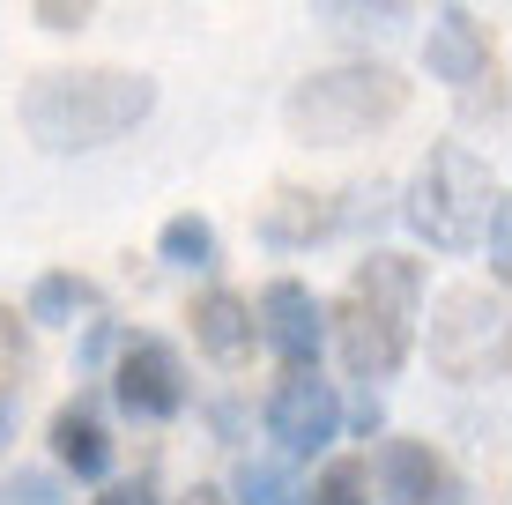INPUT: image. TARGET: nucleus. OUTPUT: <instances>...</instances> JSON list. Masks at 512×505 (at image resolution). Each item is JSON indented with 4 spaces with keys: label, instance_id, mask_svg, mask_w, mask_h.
I'll use <instances>...</instances> for the list:
<instances>
[{
    "label": "nucleus",
    "instance_id": "a211bd4d",
    "mask_svg": "<svg viewBox=\"0 0 512 505\" xmlns=\"http://www.w3.org/2000/svg\"><path fill=\"white\" fill-rule=\"evenodd\" d=\"M238 505H305V498H297V483L275 461H245L238 468Z\"/></svg>",
    "mask_w": 512,
    "mask_h": 505
},
{
    "label": "nucleus",
    "instance_id": "1a4fd4ad",
    "mask_svg": "<svg viewBox=\"0 0 512 505\" xmlns=\"http://www.w3.org/2000/svg\"><path fill=\"white\" fill-rule=\"evenodd\" d=\"M372 476H379L386 505H468V483L453 476L423 439H386L379 461H372Z\"/></svg>",
    "mask_w": 512,
    "mask_h": 505
},
{
    "label": "nucleus",
    "instance_id": "412c9836",
    "mask_svg": "<svg viewBox=\"0 0 512 505\" xmlns=\"http://www.w3.org/2000/svg\"><path fill=\"white\" fill-rule=\"evenodd\" d=\"M112 342H119V327L112 320H90V335H82V364H104V357H112Z\"/></svg>",
    "mask_w": 512,
    "mask_h": 505
},
{
    "label": "nucleus",
    "instance_id": "6ab92c4d",
    "mask_svg": "<svg viewBox=\"0 0 512 505\" xmlns=\"http://www.w3.org/2000/svg\"><path fill=\"white\" fill-rule=\"evenodd\" d=\"M0 505H75V491H67L52 468H15L8 491H0Z\"/></svg>",
    "mask_w": 512,
    "mask_h": 505
},
{
    "label": "nucleus",
    "instance_id": "f257e3e1",
    "mask_svg": "<svg viewBox=\"0 0 512 505\" xmlns=\"http://www.w3.org/2000/svg\"><path fill=\"white\" fill-rule=\"evenodd\" d=\"M15 112H23V134L45 156H82L134 134L156 112V82L134 75V67H52L23 90Z\"/></svg>",
    "mask_w": 512,
    "mask_h": 505
},
{
    "label": "nucleus",
    "instance_id": "f8f14e48",
    "mask_svg": "<svg viewBox=\"0 0 512 505\" xmlns=\"http://www.w3.org/2000/svg\"><path fill=\"white\" fill-rule=\"evenodd\" d=\"M193 342H201L216 364H245L253 342H260L253 305H245L238 290H201V298H193Z\"/></svg>",
    "mask_w": 512,
    "mask_h": 505
},
{
    "label": "nucleus",
    "instance_id": "423d86ee",
    "mask_svg": "<svg viewBox=\"0 0 512 505\" xmlns=\"http://www.w3.org/2000/svg\"><path fill=\"white\" fill-rule=\"evenodd\" d=\"M112 402L134 424H171L186 409V364L164 335H127L119 342V372H112Z\"/></svg>",
    "mask_w": 512,
    "mask_h": 505
},
{
    "label": "nucleus",
    "instance_id": "9d476101",
    "mask_svg": "<svg viewBox=\"0 0 512 505\" xmlns=\"http://www.w3.org/2000/svg\"><path fill=\"white\" fill-rule=\"evenodd\" d=\"M423 67H431V82H453V90L483 82L490 75V30L468 8H438L431 30H423Z\"/></svg>",
    "mask_w": 512,
    "mask_h": 505
},
{
    "label": "nucleus",
    "instance_id": "393cba45",
    "mask_svg": "<svg viewBox=\"0 0 512 505\" xmlns=\"http://www.w3.org/2000/svg\"><path fill=\"white\" fill-rule=\"evenodd\" d=\"M186 505H231V498H223L216 483H193V498H186Z\"/></svg>",
    "mask_w": 512,
    "mask_h": 505
},
{
    "label": "nucleus",
    "instance_id": "39448f33",
    "mask_svg": "<svg viewBox=\"0 0 512 505\" xmlns=\"http://www.w3.org/2000/svg\"><path fill=\"white\" fill-rule=\"evenodd\" d=\"M431 357H438V372H453V379H498L505 372V305L483 298V290L438 298Z\"/></svg>",
    "mask_w": 512,
    "mask_h": 505
},
{
    "label": "nucleus",
    "instance_id": "f03ea898",
    "mask_svg": "<svg viewBox=\"0 0 512 505\" xmlns=\"http://www.w3.org/2000/svg\"><path fill=\"white\" fill-rule=\"evenodd\" d=\"M416 320H423V260L409 253H364L349 275L342 305H334L327 335L342 342L349 379H394L416 350Z\"/></svg>",
    "mask_w": 512,
    "mask_h": 505
},
{
    "label": "nucleus",
    "instance_id": "0eeeda50",
    "mask_svg": "<svg viewBox=\"0 0 512 505\" xmlns=\"http://www.w3.org/2000/svg\"><path fill=\"white\" fill-rule=\"evenodd\" d=\"M268 439L282 446V454H327V446L342 439V394H334V379H320V364L275 379V394H268Z\"/></svg>",
    "mask_w": 512,
    "mask_h": 505
},
{
    "label": "nucleus",
    "instance_id": "ddd939ff",
    "mask_svg": "<svg viewBox=\"0 0 512 505\" xmlns=\"http://www.w3.org/2000/svg\"><path fill=\"white\" fill-rule=\"evenodd\" d=\"M52 454H60V468L75 483H104L112 476V431H104V416L90 402H67L52 416Z\"/></svg>",
    "mask_w": 512,
    "mask_h": 505
},
{
    "label": "nucleus",
    "instance_id": "9b49d317",
    "mask_svg": "<svg viewBox=\"0 0 512 505\" xmlns=\"http://www.w3.org/2000/svg\"><path fill=\"white\" fill-rule=\"evenodd\" d=\"M342 231V208H334L327 194H275L268 208H260V223H253V238L260 246H275V253H305V246H320V238Z\"/></svg>",
    "mask_w": 512,
    "mask_h": 505
},
{
    "label": "nucleus",
    "instance_id": "5701e85b",
    "mask_svg": "<svg viewBox=\"0 0 512 505\" xmlns=\"http://www.w3.org/2000/svg\"><path fill=\"white\" fill-rule=\"evenodd\" d=\"M357 431H364V439L379 431V394H372V387H364V402H357Z\"/></svg>",
    "mask_w": 512,
    "mask_h": 505
},
{
    "label": "nucleus",
    "instance_id": "7ed1b4c3",
    "mask_svg": "<svg viewBox=\"0 0 512 505\" xmlns=\"http://www.w3.org/2000/svg\"><path fill=\"white\" fill-rule=\"evenodd\" d=\"M409 112V82L394 75L386 60H342L305 75L290 97H282V127L297 134L305 149H349L364 134L394 127Z\"/></svg>",
    "mask_w": 512,
    "mask_h": 505
},
{
    "label": "nucleus",
    "instance_id": "dca6fc26",
    "mask_svg": "<svg viewBox=\"0 0 512 505\" xmlns=\"http://www.w3.org/2000/svg\"><path fill=\"white\" fill-rule=\"evenodd\" d=\"M312 15H327L334 30H394L409 0H312Z\"/></svg>",
    "mask_w": 512,
    "mask_h": 505
},
{
    "label": "nucleus",
    "instance_id": "b1692460",
    "mask_svg": "<svg viewBox=\"0 0 512 505\" xmlns=\"http://www.w3.org/2000/svg\"><path fill=\"white\" fill-rule=\"evenodd\" d=\"M8 439H15V394L0 387V446H8Z\"/></svg>",
    "mask_w": 512,
    "mask_h": 505
},
{
    "label": "nucleus",
    "instance_id": "4468645a",
    "mask_svg": "<svg viewBox=\"0 0 512 505\" xmlns=\"http://www.w3.org/2000/svg\"><path fill=\"white\" fill-rule=\"evenodd\" d=\"M23 320H38V327H75V320H97V283H90V275H75V268H52V275H38V283H30Z\"/></svg>",
    "mask_w": 512,
    "mask_h": 505
},
{
    "label": "nucleus",
    "instance_id": "f3484780",
    "mask_svg": "<svg viewBox=\"0 0 512 505\" xmlns=\"http://www.w3.org/2000/svg\"><path fill=\"white\" fill-rule=\"evenodd\" d=\"M305 505H379L372 498V461H327V476L312 483Z\"/></svg>",
    "mask_w": 512,
    "mask_h": 505
},
{
    "label": "nucleus",
    "instance_id": "4be33fe9",
    "mask_svg": "<svg viewBox=\"0 0 512 505\" xmlns=\"http://www.w3.org/2000/svg\"><path fill=\"white\" fill-rule=\"evenodd\" d=\"M97 505H156V491H149V483H112Z\"/></svg>",
    "mask_w": 512,
    "mask_h": 505
},
{
    "label": "nucleus",
    "instance_id": "6e6552de",
    "mask_svg": "<svg viewBox=\"0 0 512 505\" xmlns=\"http://www.w3.org/2000/svg\"><path fill=\"white\" fill-rule=\"evenodd\" d=\"M253 327H260V342L290 364V372H305V364H320L327 350V305L312 298L297 275H275L268 290H260V305H253Z\"/></svg>",
    "mask_w": 512,
    "mask_h": 505
},
{
    "label": "nucleus",
    "instance_id": "20e7f679",
    "mask_svg": "<svg viewBox=\"0 0 512 505\" xmlns=\"http://www.w3.org/2000/svg\"><path fill=\"white\" fill-rule=\"evenodd\" d=\"M401 216H409L416 238H431L438 253H475V246H483V231L505 216V186H498V171H490L475 149L438 142L416 164Z\"/></svg>",
    "mask_w": 512,
    "mask_h": 505
},
{
    "label": "nucleus",
    "instance_id": "aec40b11",
    "mask_svg": "<svg viewBox=\"0 0 512 505\" xmlns=\"http://www.w3.org/2000/svg\"><path fill=\"white\" fill-rule=\"evenodd\" d=\"M30 15H38V30L67 38V30H82V23L97 15V0H30Z\"/></svg>",
    "mask_w": 512,
    "mask_h": 505
},
{
    "label": "nucleus",
    "instance_id": "2eb2a0df",
    "mask_svg": "<svg viewBox=\"0 0 512 505\" xmlns=\"http://www.w3.org/2000/svg\"><path fill=\"white\" fill-rule=\"evenodd\" d=\"M156 260H164V268H186V275H208L223 260V238H216V223L208 216H171L164 231H156Z\"/></svg>",
    "mask_w": 512,
    "mask_h": 505
}]
</instances>
